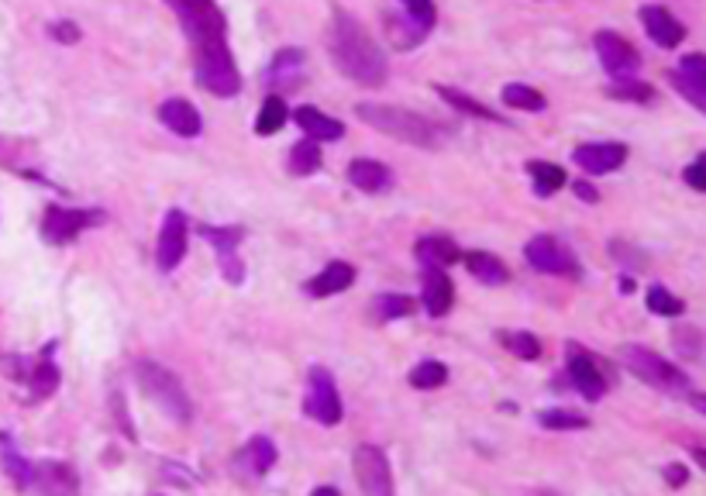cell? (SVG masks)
Listing matches in <instances>:
<instances>
[{
  "instance_id": "6da1fadb",
  "label": "cell",
  "mask_w": 706,
  "mask_h": 496,
  "mask_svg": "<svg viewBox=\"0 0 706 496\" xmlns=\"http://www.w3.org/2000/svg\"><path fill=\"white\" fill-rule=\"evenodd\" d=\"M328 49H331V62L338 66V73L345 76V80L359 83V87H383L386 76H390L386 56L379 52V45L372 42V35L362 28L359 18H352V14L341 11V7L335 11Z\"/></svg>"
},
{
  "instance_id": "7a4b0ae2",
  "label": "cell",
  "mask_w": 706,
  "mask_h": 496,
  "mask_svg": "<svg viewBox=\"0 0 706 496\" xmlns=\"http://www.w3.org/2000/svg\"><path fill=\"white\" fill-rule=\"evenodd\" d=\"M355 114H359V121H366L369 128L383 131V135L397 138V142L421 145V149H441V142H445V135H448L441 124L421 118V114L407 111V107L359 104V107H355Z\"/></svg>"
},
{
  "instance_id": "3957f363",
  "label": "cell",
  "mask_w": 706,
  "mask_h": 496,
  "mask_svg": "<svg viewBox=\"0 0 706 496\" xmlns=\"http://www.w3.org/2000/svg\"><path fill=\"white\" fill-rule=\"evenodd\" d=\"M620 362L627 366V372H634L641 383H648L658 393H669V397H689L693 393L689 390L693 383H689L686 372L645 345H624L620 348Z\"/></svg>"
},
{
  "instance_id": "277c9868",
  "label": "cell",
  "mask_w": 706,
  "mask_h": 496,
  "mask_svg": "<svg viewBox=\"0 0 706 496\" xmlns=\"http://www.w3.org/2000/svg\"><path fill=\"white\" fill-rule=\"evenodd\" d=\"M193 56H197V83L214 97H235L242 90V76L231 59L228 38H214V42L193 45Z\"/></svg>"
},
{
  "instance_id": "5b68a950",
  "label": "cell",
  "mask_w": 706,
  "mask_h": 496,
  "mask_svg": "<svg viewBox=\"0 0 706 496\" xmlns=\"http://www.w3.org/2000/svg\"><path fill=\"white\" fill-rule=\"evenodd\" d=\"M135 379H138V386H142L145 397H149L152 403H159L173 421L186 424L193 417V407H190V397H186L183 383L166 366H159V362H138Z\"/></svg>"
},
{
  "instance_id": "8992f818",
  "label": "cell",
  "mask_w": 706,
  "mask_h": 496,
  "mask_svg": "<svg viewBox=\"0 0 706 496\" xmlns=\"http://www.w3.org/2000/svg\"><path fill=\"white\" fill-rule=\"evenodd\" d=\"M304 410L310 421L324 424V428H335L341 421V397H338V386H335V376H331L324 366H314L307 376V400H304Z\"/></svg>"
},
{
  "instance_id": "52a82bcc",
  "label": "cell",
  "mask_w": 706,
  "mask_h": 496,
  "mask_svg": "<svg viewBox=\"0 0 706 496\" xmlns=\"http://www.w3.org/2000/svg\"><path fill=\"white\" fill-rule=\"evenodd\" d=\"M104 224V211H69V207H49L42 217V235L52 245H69L87 228Z\"/></svg>"
},
{
  "instance_id": "ba28073f",
  "label": "cell",
  "mask_w": 706,
  "mask_h": 496,
  "mask_svg": "<svg viewBox=\"0 0 706 496\" xmlns=\"http://www.w3.org/2000/svg\"><path fill=\"white\" fill-rule=\"evenodd\" d=\"M355 479L366 496H393V472L383 448L359 445L355 448Z\"/></svg>"
},
{
  "instance_id": "9c48e42d",
  "label": "cell",
  "mask_w": 706,
  "mask_h": 496,
  "mask_svg": "<svg viewBox=\"0 0 706 496\" xmlns=\"http://www.w3.org/2000/svg\"><path fill=\"white\" fill-rule=\"evenodd\" d=\"M524 259L531 262L538 273H552V276H579V262L572 259V252L565 248L558 238L552 235H538L531 238L524 248Z\"/></svg>"
},
{
  "instance_id": "30bf717a",
  "label": "cell",
  "mask_w": 706,
  "mask_h": 496,
  "mask_svg": "<svg viewBox=\"0 0 706 496\" xmlns=\"http://www.w3.org/2000/svg\"><path fill=\"white\" fill-rule=\"evenodd\" d=\"M596 45V56H600L603 69H607L614 80H624V76H634L641 66V56L627 38H620L617 31H596L593 38Z\"/></svg>"
},
{
  "instance_id": "8fae6325",
  "label": "cell",
  "mask_w": 706,
  "mask_h": 496,
  "mask_svg": "<svg viewBox=\"0 0 706 496\" xmlns=\"http://www.w3.org/2000/svg\"><path fill=\"white\" fill-rule=\"evenodd\" d=\"M565 369L572 376V386L583 393L586 400H600L607 393V379L600 372V362L586 352L583 345H565Z\"/></svg>"
},
{
  "instance_id": "7c38bea8",
  "label": "cell",
  "mask_w": 706,
  "mask_h": 496,
  "mask_svg": "<svg viewBox=\"0 0 706 496\" xmlns=\"http://www.w3.org/2000/svg\"><path fill=\"white\" fill-rule=\"evenodd\" d=\"M28 490H35L38 496H80V476L66 462H35Z\"/></svg>"
},
{
  "instance_id": "4fadbf2b",
  "label": "cell",
  "mask_w": 706,
  "mask_h": 496,
  "mask_svg": "<svg viewBox=\"0 0 706 496\" xmlns=\"http://www.w3.org/2000/svg\"><path fill=\"white\" fill-rule=\"evenodd\" d=\"M186 255V214L169 211L166 221L159 228V248H155V262H159L162 273H173Z\"/></svg>"
},
{
  "instance_id": "5bb4252c",
  "label": "cell",
  "mask_w": 706,
  "mask_h": 496,
  "mask_svg": "<svg viewBox=\"0 0 706 496\" xmlns=\"http://www.w3.org/2000/svg\"><path fill=\"white\" fill-rule=\"evenodd\" d=\"M672 87H676L689 104H696L706 114V56L693 52V56H682L679 69L669 73Z\"/></svg>"
},
{
  "instance_id": "9a60e30c",
  "label": "cell",
  "mask_w": 706,
  "mask_h": 496,
  "mask_svg": "<svg viewBox=\"0 0 706 496\" xmlns=\"http://www.w3.org/2000/svg\"><path fill=\"white\" fill-rule=\"evenodd\" d=\"M641 25H645L648 38L658 45V49H676L686 38V25L669 11V7H658V4H645L641 7Z\"/></svg>"
},
{
  "instance_id": "2e32d148",
  "label": "cell",
  "mask_w": 706,
  "mask_h": 496,
  "mask_svg": "<svg viewBox=\"0 0 706 496\" xmlns=\"http://www.w3.org/2000/svg\"><path fill=\"white\" fill-rule=\"evenodd\" d=\"M579 169H586L589 176H603V173H614L627 162V145L620 142H593V145H579L572 152Z\"/></svg>"
},
{
  "instance_id": "e0dca14e",
  "label": "cell",
  "mask_w": 706,
  "mask_h": 496,
  "mask_svg": "<svg viewBox=\"0 0 706 496\" xmlns=\"http://www.w3.org/2000/svg\"><path fill=\"white\" fill-rule=\"evenodd\" d=\"M421 304L431 317H445L455 304V286L445 269H424L421 276Z\"/></svg>"
},
{
  "instance_id": "ac0fdd59",
  "label": "cell",
  "mask_w": 706,
  "mask_h": 496,
  "mask_svg": "<svg viewBox=\"0 0 706 496\" xmlns=\"http://www.w3.org/2000/svg\"><path fill=\"white\" fill-rule=\"evenodd\" d=\"M293 118H297V124L304 128V135L310 138V142H338V138H345V124L328 118V114L317 111V107H310V104L297 107Z\"/></svg>"
},
{
  "instance_id": "d6986e66",
  "label": "cell",
  "mask_w": 706,
  "mask_h": 496,
  "mask_svg": "<svg viewBox=\"0 0 706 496\" xmlns=\"http://www.w3.org/2000/svg\"><path fill=\"white\" fill-rule=\"evenodd\" d=\"M159 121L166 124L169 131H176V135H183V138L200 135V128H204V121H200L197 107H193L190 100H180V97L166 100V104L159 107Z\"/></svg>"
},
{
  "instance_id": "ffe728a7",
  "label": "cell",
  "mask_w": 706,
  "mask_h": 496,
  "mask_svg": "<svg viewBox=\"0 0 706 496\" xmlns=\"http://www.w3.org/2000/svg\"><path fill=\"white\" fill-rule=\"evenodd\" d=\"M428 25H421L417 18H410L407 11H386V35H390L393 49H414L428 38Z\"/></svg>"
},
{
  "instance_id": "44dd1931",
  "label": "cell",
  "mask_w": 706,
  "mask_h": 496,
  "mask_svg": "<svg viewBox=\"0 0 706 496\" xmlns=\"http://www.w3.org/2000/svg\"><path fill=\"white\" fill-rule=\"evenodd\" d=\"M348 183L355 186V190L362 193H383L393 186V176L390 169L383 166V162L376 159H355L352 166H348Z\"/></svg>"
},
{
  "instance_id": "7402d4cb",
  "label": "cell",
  "mask_w": 706,
  "mask_h": 496,
  "mask_svg": "<svg viewBox=\"0 0 706 496\" xmlns=\"http://www.w3.org/2000/svg\"><path fill=\"white\" fill-rule=\"evenodd\" d=\"M352 283H355V269L348 266V262H331V266H324L321 273L310 279L307 293L310 297H331V293L348 290Z\"/></svg>"
},
{
  "instance_id": "603a6c76",
  "label": "cell",
  "mask_w": 706,
  "mask_h": 496,
  "mask_svg": "<svg viewBox=\"0 0 706 496\" xmlns=\"http://www.w3.org/2000/svg\"><path fill=\"white\" fill-rule=\"evenodd\" d=\"M417 259L424 262V269H445V266H452V262H459L462 252H459V245H455L452 238L428 235V238L417 242Z\"/></svg>"
},
{
  "instance_id": "cb8c5ba5",
  "label": "cell",
  "mask_w": 706,
  "mask_h": 496,
  "mask_svg": "<svg viewBox=\"0 0 706 496\" xmlns=\"http://www.w3.org/2000/svg\"><path fill=\"white\" fill-rule=\"evenodd\" d=\"M465 269H469V273L486 286H503L510 279L507 266H503V262L490 252H469L465 255Z\"/></svg>"
},
{
  "instance_id": "d4e9b609",
  "label": "cell",
  "mask_w": 706,
  "mask_h": 496,
  "mask_svg": "<svg viewBox=\"0 0 706 496\" xmlns=\"http://www.w3.org/2000/svg\"><path fill=\"white\" fill-rule=\"evenodd\" d=\"M273 462H276V445H273V438H252L245 445V452L238 455V465H245L252 476H266L269 469H273Z\"/></svg>"
},
{
  "instance_id": "484cf974",
  "label": "cell",
  "mask_w": 706,
  "mask_h": 496,
  "mask_svg": "<svg viewBox=\"0 0 706 496\" xmlns=\"http://www.w3.org/2000/svg\"><path fill=\"white\" fill-rule=\"evenodd\" d=\"M527 173L534 180V193L538 197H552L555 190H562L565 183V169L555 166V162H527Z\"/></svg>"
},
{
  "instance_id": "4316f807",
  "label": "cell",
  "mask_w": 706,
  "mask_h": 496,
  "mask_svg": "<svg viewBox=\"0 0 706 496\" xmlns=\"http://www.w3.org/2000/svg\"><path fill=\"white\" fill-rule=\"evenodd\" d=\"M607 97L614 100H627V104H651L655 100V87L638 76H624V80H614L607 87Z\"/></svg>"
},
{
  "instance_id": "83f0119b",
  "label": "cell",
  "mask_w": 706,
  "mask_h": 496,
  "mask_svg": "<svg viewBox=\"0 0 706 496\" xmlns=\"http://www.w3.org/2000/svg\"><path fill=\"white\" fill-rule=\"evenodd\" d=\"M441 93V100H448V104L455 107V111H465V114H472V118H479V121H496V124H507L500 118L496 111H490L486 104H479V100H472L469 93H462V90H452V87H438Z\"/></svg>"
},
{
  "instance_id": "f1b7e54d",
  "label": "cell",
  "mask_w": 706,
  "mask_h": 496,
  "mask_svg": "<svg viewBox=\"0 0 706 496\" xmlns=\"http://www.w3.org/2000/svg\"><path fill=\"white\" fill-rule=\"evenodd\" d=\"M28 386H31V397L42 400V397H52L59 390V369L52 359H42L28 376Z\"/></svg>"
},
{
  "instance_id": "f546056e",
  "label": "cell",
  "mask_w": 706,
  "mask_h": 496,
  "mask_svg": "<svg viewBox=\"0 0 706 496\" xmlns=\"http://www.w3.org/2000/svg\"><path fill=\"white\" fill-rule=\"evenodd\" d=\"M503 104L507 107H517V111H545V97H541L534 87H524V83H510V87H503Z\"/></svg>"
},
{
  "instance_id": "4dcf8cb0",
  "label": "cell",
  "mask_w": 706,
  "mask_h": 496,
  "mask_svg": "<svg viewBox=\"0 0 706 496\" xmlns=\"http://www.w3.org/2000/svg\"><path fill=\"white\" fill-rule=\"evenodd\" d=\"M321 169V149H317V142H297L290 149V173L293 176H310Z\"/></svg>"
},
{
  "instance_id": "1f68e13d",
  "label": "cell",
  "mask_w": 706,
  "mask_h": 496,
  "mask_svg": "<svg viewBox=\"0 0 706 496\" xmlns=\"http://www.w3.org/2000/svg\"><path fill=\"white\" fill-rule=\"evenodd\" d=\"M286 118H290V111H286L283 97H269L266 104L259 107V118H255V131H259V135H276V131L286 124Z\"/></svg>"
},
{
  "instance_id": "d6a6232c",
  "label": "cell",
  "mask_w": 706,
  "mask_h": 496,
  "mask_svg": "<svg viewBox=\"0 0 706 496\" xmlns=\"http://www.w3.org/2000/svg\"><path fill=\"white\" fill-rule=\"evenodd\" d=\"M0 462H4V472L11 476V483L18 486V490H28L31 486V462L21 459L18 452H14L11 445H7V438H0Z\"/></svg>"
},
{
  "instance_id": "836d02e7",
  "label": "cell",
  "mask_w": 706,
  "mask_h": 496,
  "mask_svg": "<svg viewBox=\"0 0 706 496\" xmlns=\"http://www.w3.org/2000/svg\"><path fill=\"white\" fill-rule=\"evenodd\" d=\"M538 424H541V428H548V431H579V428H589L586 414H576V410H541Z\"/></svg>"
},
{
  "instance_id": "e575fe53",
  "label": "cell",
  "mask_w": 706,
  "mask_h": 496,
  "mask_svg": "<svg viewBox=\"0 0 706 496\" xmlns=\"http://www.w3.org/2000/svg\"><path fill=\"white\" fill-rule=\"evenodd\" d=\"M503 345L510 348V352L517 355V359H524V362H534V359H541V341L531 335V331H503L500 335Z\"/></svg>"
},
{
  "instance_id": "d590c367",
  "label": "cell",
  "mask_w": 706,
  "mask_h": 496,
  "mask_svg": "<svg viewBox=\"0 0 706 496\" xmlns=\"http://www.w3.org/2000/svg\"><path fill=\"white\" fill-rule=\"evenodd\" d=\"M445 379H448V369L434 359L421 362V366H414V372H410V386H414V390H438V386H445Z\"/></svg>"
},
{
  "instance_id": "8d00e7d4",
  "label": "cell",
  "mask_w": 706,
  "mask_h": 496,
  "mask_svg": "<svg viewBox=\"0 0 706 496\" xmlns=\"http://www.w3.org/2000/svg\"><path fill=\"white\" fill-rule=\"evenodd\" d=\"M417 310V304L410 297H403V293H383V297L376 300V314L379 321H393V317H410Z\"/></svg>"
},
{
  "instance_id": "74e56055",
  "label": "cell",
  "mask_w": 706,
  "mask_h": 496,
  "mask_svg": "<svg viewBox=\"0 0 706 496\" xmlns=\"http://www.w3.org/2000/svg\"><path fill=\"white\" fill-rule=\"evenodd\" d=\"M648 310L651 314H662V317H679L686 304L676 297V293H669L665 286H651L648 290Z\"/></svg>"
},
{
  "instance_id": "f35d334b",
  "label": "cell",
  "mask_w": 706,
  "mask_h": 496,
  "mask_svg": "<svg viewBox=\"0 0 706 496\" xmlns=\"http://www.w3.org/2000/svg\"><path fill=\"white\" fill-rule=\"evenodd\" d=\"M200 238L214 242L217 255H224V252H235L238 242L245 238V231L242 228H211V224H200Z\"/></svg>"
},
{
  "instance_id": "ab89813d",
  "label": "cell",
  "mask_w": 706,
  "mask_h": 496,
  "mask_svg": "<svg viewBox=\"0 0 706 496\" xmlns=\"http://www.w3.org/2000/svg\"><path fill=\"white\" fill-rule=\"evenodd\" d=\"M682 180H686V186H693L696 193H706V152L696 155V159L689 162L686 173H682Z\"/></svg>"
},
{
  "instance_id": "60d3db41",
  "label": "cell",
  "mask_w": 706,
  "mask_h": 496,
  "mask_svg": "<svg viewBox=\"0 0 706 496\" xmlns=\"http://www.w3.org/2000/svg\"><path fill=\"white\" fill-rule=\"evenodd\" d=\"M403 11H407L410 18L421 21V25H428V28H434V21H438V14H434V7L428 4V0H407Z\"/></svg>"
},
{
  "instance_id": "b9f144b4",
  "label": "cell",
  "mask_w": 706,
  "mask_h": 496,
  "mask_svg": "<svg viewBox=\"0 0 706 496\" xmlns=\"http://www.w3.org/2000/svg\"><path fill=\"white\" fill-rule=\"evenodd\" d=\"M221 273H224L228 283H242V279H245V266L235 259V252H224L221 255Z\"/></svg>"
},
{
  "instance_id": "7bdbcfd3",
  "label": "cell",
  "mask_w": 706,
  "mask_h": 496,
  "mask_svg": "<svg viewBox=\"0 0 706 496\" xmlns=\"http://www.w3.org/2000/svg\"><path fill=\"white\" fill-rule=\"evenodd\" d=\"M52 38H59V42H80V28L73 25V21H59V25H52Z\"/></svg>"
},
{
  "instance_id": "ee69618b",
  "label": "cell",
  "mask_w": 706,
  "mask_h": 496,
  "mask_svg": "<svg viewBox=\"0 0 706 496\" xmlns=\"http://www.w3.org/2000/svg\"><path fill=\"white\" fill-rule=\"evenodd\" d=\"M572 190H576V197H579V200H586V204H596V200H600V193H596L586 180L572 183Z\"/></svg>"
},
{
  "instance_id": "f6af8a7d",
  "label": "cell",
  "mask_w": 706,
  "mask_h": 496,
  "mask_svg": "<svg viewBox=\"0 0 706 496\" xmlns=\"http://www.w3.org/2000/svg\"><path fill=\"white\" fill-rule=\"evenodd\" d=\"M665 479H669V486H682L686 483V469H682V465H669V469H665Z\"/></svg>"
},
{
  "instance_id": "bcb514c9",
  "label": "cell",
  "mask_w": 706,
  "mask_h": 496,
  "mask_svg": "<svg viewBox=\"0 0 706 496\" xmlns=\"http://www.w3.org/2000/svg\"><path fill=\"white\" fill-rule=\"evenodd\" d=\"M689 455H693V462L706 469V445H689Z\"/></svg>"
},
{
  "instance_id": "7dc6e473",
  "label": "cell",
  "mask_w": 706,
  "mask_h": 496,
  "mask_svg": "<svg viewBox=\"0 0 706 496\" xmlns=\"http://www.w3.org/2000/svg\"><path fill=\"white\" fill-rule=\"evenodd\" d=\"M689 403H693V407L696 410H700V414H706V393H689V397H686Z\"/></svg>"
},
{
  "instance_id": "c3c4849f",
  "label": "cell",
  "mask_w": 706,
  "mask_h": 496,
  "mask_svg": "<svg viewBox=\"0 0 706 496\" xmlns=\"http://www.w3.org/2000/svg\"><path fill=\"white\" fill-rule=\"evenodd\" d=\"M310 496H341V493L335 490V486H317V490L310 493Z\"/></svg>"
}]
</instances>
